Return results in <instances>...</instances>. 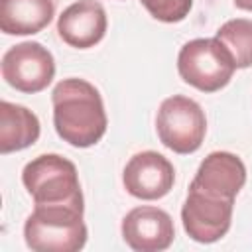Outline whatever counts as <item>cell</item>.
<instances>
[{
  "mask_svg": "<svg viewBox=\"0 0 252 252\" xmlns=\"http://www.w3.org/2000/svg\"><path fill=\"white\" fill-rule=\"evenodd\" d=\"M156 130L159 142L175 154H193L207 134V118L199 102L189 96H167L158 110Z\"/></svg>",
  "mask_w": 252,
  "mask_h": 252,
  "instance_id": "obj_5",
  "label": "cell"
},
{
  "mask_svg": "<svg viewBox=\"0 0 252 252\" xmlns=\"http://www.w3.org/2000/svg\"><path fill=\"white\" fill-rule=\"evenodd\" d=\"M246 183V165L232 152H211L201 163L189 185L199 193L217 199H230L240 193Z\"/></svg>",
  "mask_w": 252,
  "mask_h": 252,
  "instance_id": "obj_10",
  "label": "cell"
},
{
  "mask_svg": "<svg viewBox=\"0 0 252 252\" xmlns=\"http://www.w3.org/2000/svg\"><path fill=\"white\" fill-rule=\"evenodd\" d=\"M177 71L197 91L217 93L230 83L236 65L230 51L217 37H197L179 49Z\"/></svg>",
  "mask_w": 252,
  "mask_h": 252,
  "instance_id": "obj_4",
  "label": "cell"
},
{
  "mask_svg": "<svg viewBox=\"0 0 252 252\" xmlns=\"http://www.w3.org/2000/svg\"><path fill=\"white\" fill-rule=\"evenodd\" d=\"M122 238L136 252H159L171 246L175 226L163 209L142 205L122 219Z\"/></svg>",
  "mask_w": 252,
  "mask_h": 252,
  "instance_id": "obj_9",
  "label": "cell"
},
{
  "mask_svg": "<svg viewBox=\"0 0 252 252\" xmlns=\"http://www.w3.org/2000/svg\"><path fill=\"white\" fill-rule=\"evenodd\" d=\"M22 183L35 205H73L85 209L77 167L59 154H41L22 169Z\"/></svg>",
  "mask_w": 252,
  "mask_h": 252,
  "instance_id": "obj_3",
  "label": "cell"
},
{
  "mask_svg": "<svg viewBox=\"0 0 252 252\" xmlns=\"http://www.w3.org/2000/svg\"><path fill=\"white\" fill-rule=\"evenodd\" d=\"M152 18L165 24H177L185 20L193 8V0H140Z\"/></svg>",
  "mask_w": 252,
  "mask_h": 252,
  "instance_id": "obj_15",
  "label": "cell"
},
{
  "mask_svg": "<svg viewBox=\"0 0 252 252\" xmlns=\"http://www.w3.org/2000/svg\"><path fill=\"white\" fill-rule=\"evenodd\" d=\"M215 37L230 51L236 69H246L252 65V20H228L217 30Z\"/></svg>",
  "mask_w": 252,
  "mask_h": 252,
  "instance_id": "obj_14",
  "label": "cell"
},
{
  "mask_svg": "<svg viewBox=\"0 0 252 252\" xmlns=\"http://www.w3.org/2000/svg\"><path fill=\"white\" fill-rule=\"evenodd\" d=\"M39 118L26 106L0 102V154H12L33 146L39 138Z\"/></svg>",
  "mask_w": 252,
  "mask_h": 252,
  "instance_id": "obj_13",
  "label": "cell"
},
{
  "mask_svg": "<svg viewBox=\"0 0 252 252\" xmlns=\"http://www.w3.org/2000/svg\"><path fill=\"white\" fill-rule=\"evenodd\" d=\"M173 181L175 169L171 161L154 150L134 154L122 173L124 189L132 197L144 201H156L165 197L171 191Z\"/></svg>",
  "mask_w": 252,
  "mask_h": 252,
  "instance_id": "obj_8",
  "label": "cell"
},
{
  "mask_svg": "<svg viewBox=\"0 0 252 252\" xmlns=\"http://www.w3.org/2000/svg\"><path fill=\"white\" fill-rule=\"evenodd\" d=\"M85 209L73 205H35L24 224V240L35 252H77L87 244Z\"/></svg>",
  "mask_w": 252,
  "mask_h": 252,
  "instance_id": "obj_2",
  "label": "cell"
},
{
  "mask_svg": "<svg viewBox=\"0 0 252 252\" xmlns=\"http://www.w3.org/2000/svg\"><path fill=\"white\" fill-rule=\"evenodd\" d=\"M53 126L57 136L73 148H91L106 132L108 120L104 102L94 85L69 77L55 85L51 93Z\"/></svg>",
  "mask_w": 252,
  "mask_h": 252,
  "instance_id": "obj_1",
  "label": "cell"
},
{
  "mask_svg": "<svg viewBox=\"0 0 252 252\" xmlns=\"http://www.w3.org/2000/svg\"><path fill=\"white\" fill-rule=\"evenodd\" d=\"M232 209L234 201L230 199H217L189 189L181 207V222L189 238L201 244H211L228 232Z\"/></svg>",
  "mask_w": 252,
  "mask_h": 252,
  "instance_id": "obj_7",
  "label": "cell"
},
{
  "mask_svg": "<svg viewBox=\"0 0 252 252\" xmlns=\"http://www.w3.org/2000/svg\"><path fill=\"white\" fill-rule=\"evenodd\" d=\"M55 16L53 0H0V30L6 35H33Z\"/></svg>",
  "mask_w": 252,
  "mask_h": 252,
  "instance_id": "obj_12",
  "label": "cell"
},
{
  "mask_svg": "<svg viewBox=\"0 0 252 252\" xmlns=\"http://www.w3.org/2000/svg\"><path fill=\"white\" fill-rule=\"evenodd\" d=\"M234 6L238 10H246V12H252V0H232Z\"/></svg>",
  "mask_w": 252,
  "mask_h": 252,
  "instance_id": "obj_16",
  "label": "cell"
},
{
  "mask_svg": "<svg viewBox=\"0 0 252 252\" xmlns=\"http://www.w3.org/2000/svg\"><path fill=\"white\" fill-rule=\"evenodd\" d=\"M2 79L16 91L33 94L53 81L55 59L47 47L37 41H22L2 55Z\"/></svg>",
  "mask_w": 252,
  "mask_h": 252,
  "instance_id": "obj_6",
  "label": "cell"
},
{
  "mask_svg": "<svg viewBox=\"0 0 252 252\" xmlns=\"http://www.w3.org/2000/svg\"><path fill=\"white\" fill-rule=\"evenodd\" d=\"M106 26V12L98 0H77L61 12L57 33L67 45L89 49L104 37Z\"/></svg>",
  "mask_w": 252,
  "mask_h": 252,
  "instance_id": "obj_11",
  "label": "cell"
}]
</instances>
